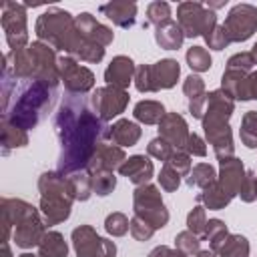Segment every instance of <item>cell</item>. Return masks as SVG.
<instances>
[{
	"label": "cell",
	"instance_id": "18",
	"mask_svg": "<svg viewBox=\"0 0 257 257\" xmlns=\"http://www.w3.org/2000/svg\"><path fill=\"white\" fill-rule=\"evenodd\" d=\"M135 62L131 56L126 54H118L114 56L106 68H104V82L110 84V86H116V88H128V84L135 80Z\"/></svg>",
	"mask_w": 257,
	"mask_h": 257
},
{
	"label": "cell",
	"instance_id": "10",
	"mask_svg": "<svg viewBox=\"0 0 257 257\" xmlns=\"http://www.w3.org/2000/svg\"><path fill=\"white\" fill-rule=\"evenodd\" d=\"M223 28L231 42H245L257 32V6L235 4L223 22Z\"/></svg>",
	"mask_w": 257,
	"mask_h": 257
},
{
	"label": "cell",
	"instance_id": "20",
	"mask_svg": "<svg viewBox=\"0 0 257 257\" xmlns=\"http://www.w3.org/2000/svg\"><path fill=\"white\" fill-rule=\"evenodd\" d=\"M118 173L120 177L128 179L135 187H139V185H147L153 179L155 165L147 155H133V157H126V161L118 167Z\"/></svg>",
	"mask_w": 257,
	"mask_h": 257
},
{
	"label": "cell",
	"instance_id": "4",
	"mask_svg": "<svg viewBox=\"0 0 257 257\" xmlns=\"http://www.w3.org/2000/svg\"><path fill=\"white\" fill-rule=\"evenodd\" d=\"M34 34L40 42L64 52L74 34V16L58 6H50L36 18Z\"/></svg>",
	"mask_w": 257,
	"mask_h": 257
},
{
	"label": "cell",
	"instance_id": "40",
	"mask_svg": "<svg viewBox=\"0 0 257 257\" xmlns=\"http://www.w3.org/2000/svg\"><path fill=\"white\" fill-rule=\"evenodd\" d=\"M175 151L177 149L171 143H167L163 137H155L147 145V155L153 157V159H157V161H163V163H169V159L173 157Z\"/></svg>",
	"mask_w": 257,
	"mask_h": 257
},
{
	"label": "cell",
	"instance_id": "44",
	"mask_svg": "<svg viewBox=\"0 0 257 257\" xmlns=\"http://www.w3.org/2000/svg\"><path fill=\"white\" fill-rule=\"evenodd\" d=\"M243 203H253L257 201V173L255 171H247L245 173V179L241 183V189H239V195H237Z\"/></svg>",
	"mask_w": 257,
	"mask_h": 257
},
{
	"label": "cell",
	"instance_id": "50",
	"mask_svg": "<svg viewBox=\"0 0 257 257\" xmlns=\"http://www.w3.org/2000/svg\"><path fill=\"white\" fill-rule=\"evenodd\" d=\"M253 66H255V60H253L251 52H235V54L229 56V60H227V68H229V70L251 72Z\"/></svg>",
	"mask_w": 257,
	"mask_h": 257
},
{
	"label": "cell",
	"instance_id": "8",
	"mask_svg": "<svg viewBox=\"0 0 257 257\" xmlns=\"http://www.w3.org/2000/svg\"><path fill=\"white\" fill-rule=\"evenodd\" d=\"M70 241L76 257H114L116 245L114 241L100 237L90 225H78L70 233Z\"/></svg>",
	"mask_w": 257,
	"mask_h": 257
},
{
	"label": "cell",
	"instance_id": "41",
	"mask_svg": "<svg viewBox=\"0 0 257 257\" xmlns=\"http://www.w3.org/2000/svg\"><path fill=\"white\" fill-rule=\"evenodd\" d=\"M207 209L203 205H195L189 213H187V229L191 233H195L197 237L203 239V233H205V227H207Z\"/></svg>",
	"mask_w": 257,
	"mask_h": 257
},
{
	"label": "cell",
	"instance_id": "15",
	"mask_svg": "<svg viewBox=\"0 0 257 257\" xmlns=\"http://www.w3.org/2000/svg\"><path fill=\"white\" fill-rule=\"evenodd\" d=\"M74 26L82 34L84 40H88L92 44H98L102 48H106L114 40L112 28H108L102 22H98L90 12H80L78 16H74Z\"/></svg>",
	"mask_w": 257,
	"mask_h": 257
},
{
	"label": "cell",
	"instance_id": "25",
	"mask_svg": "<svg viewBox=\"0 0 257 257\" xmlns=\"http://www.w3.org/2000/svg\"><path fill=\"white\" fill-rule=\"evenodd\" d=\"M155 42L163 50H179L185 42V34L177 20H169L155 28Z\"/></svg>",
	"mask_w": 257,
	"mask_h": 257
},
{
	"label": "cell",
	"instance_id": "52",
	"mask_svg": "<svg viewBox=\"0 0 257 257\" xmlns=\"http://www.w3.org/2000/svg\"><path fill=\"white\" fill-rule=\"evenodd\" d=\"M169 253H171V247L169 245H157L147 257H169Z\"/></svg>",
	"mask_w": 257,
	"mask_h": 257
},
{
	"label": "cell",
	"instance_id": "14",
	"mask_svg": "<svg viewBox=\"0 0 257 257\" xmlns=\"http://www.w3.org/2000/svg\"><path fill=\"white\" fill-rule=\"evenodd\" d=\"M46 233V223L40 215V209L34 211L32 215H28L26 219H22L14 231H12V239L16 243V247L20 249H32V247H38L40 239L44 237Z\"/></svg>",
	"mask_w": 257,
	"mask_h": 257
},
{
	"label": "cell",
	"instance_id": "7",
	"mask_svg": "<svg viewBox=\"0 0 257 257\" xmlns=\"http://www.w3.org/2000/svg\"><path fill=\"white\" fill-rule=\"evenodd\" d=\"M0 24L6 36L10 50H20L30 44L28 40V18H26V4L20 2H2V16Z\"/></svg>",
	"mask_w": 257,
	"mask_h": 257
},
{
	"label": "cell",
	"instance_id": "49",
	"mask_svg": "<svg viewBox=\"0 0 257 257\" xmlns=\"http://www.w3.org/2000/svg\"><path fill=\"white\" fill-rule=\"evenodd\" d=\"M169 165L181 175V177H187L189 173H191V169H193V161H191V155L189 153H185L183 149H177L175 153H173V157L169 159Z\"/></svg>",
	"mask_w": 257,
	"mask_h": 257
},
{
	"label": "cell",
	"instance_id": "54",
	"mask_svg": "<svg viewBox=\"0 0 257 257\" xmlns=\"http://www.w3.org/2000/svg\"><path fill=\"white\" fill-rule=\"evenodd\" d=\"M2 257H14L10 251V243H2Z\"/></svg>",
	"mask_w": 257,
	"mask_h": 257
},
{
	"label": "cell",
	"instance_id": "22",
	"mask_svg": "<svg viewBox=\"0 0 257 257\" xmlns=\"http://www.w3.org/2000/svg\"><path fill=\"white\" fill-rule=\"evenodd\" d=\"M100 14L106 16L114 26L118 28H133L137 22V10L139 6L135 2H122V0H114V2H106L100 4Z\"/></svg>",
	"mask_w": 257,
	"mask_h": 257
},
{
	"label": "cell",
	"instance_id": "1",
	"mask_svg": "<svg viewBox=\"0 0 257 257\" xmlns=\"http://www.w3.org/2000/svg\"><path fill=\"white\" fill-rule=\"evenodd\" d=\"M54 133L60 143L56 171L64 177L86 171L100 143H108V126L80 94H66L54 114Z\"/></svg>",
	"mask_w": 257,
	"mask_h": 257
},
{
	"label": "cell",
	"instance_id": "26",
	"mask_svg": "<svg viewBox=\"0 0 257 257\" xmlns=\"http://www.w3.org/2000/svg\"><path fill=\"white\" fill-rule=\"evenodd\" d=\"M233 112H235V100H233L229 94H225L221 88L207 92L205 114H209V116H219V118L229 120Z\"/></svg>",
	"mask_w": 257,
	"mask_h": 257
},
{
	"label": "cell",
	"instance_id": "19",
	"mask_svg": "<svg viewBox=\"0 0 257 257\" xmlns=\"http://www.w3.org/2000/svg\"><path fill=\"white\" fill-rule=\"evenodd\" d=\"M126 161V155H124V149L112 145V143H100L94 157L90 159L86 171L88 173H94V171H118V167Z\"/></svg>",
	"mask_w": 257,
	"mask_h": 257
},
{
	"label": "cell",
	"instance_id": "39",
	"mask_svg": "<svg viewBox=\"0 0 257 257\" xmlns=\"http://www.w3.org/2000/svg\"><path fill=\"white\" fill-rule=\"evenodd\" d=\"M128 229H131V219L124 213L112 211V213L106 215V219H104V231L110 237H122V235L128 233Z\"/></svg>",
	"mask_w": 257,
	"mask_h": 257
},
{
	"label": "cell",
	"instance_id": "33",
	"mask_svg": "<svg viewBox=\"0 0 257 257\" xmlns=\"http://www.w3.org/2000/svg\"><path fill=\"white\" fill-rule=\"evenodd\" d=\"M229 235V229L225 225L223 219H209L207 221V227H205V233H203V239L209 241V249L211 251H219V247L223 245V241L227 239Z\"/></svg>",
	"mask_w": 257,
	"mask_h": 257
},
{
	"label": "cell",
	"instance_id": "56",
	"mask_svg": "<svg viewBox=\"0 0 257 257\" xmlns=\"http://www.w3.org/2000/svg\"><path fill=\"white\" fill-rule=\"evenodd\" d=\"M249 52H251V56H253V60H255V64H257V42L253 44V48H251Z\"/></svg>",
	"mask_w": 257,
	"mask_h": 257
},
{
	"label": "cell",
	"instance_id": "6",
	"mask_svg": "<svg viewBox=\"0 0 257 257\" xmlns=\"http://www.w3.org/2000/svg\"><path fill=\"white\" fill-rule=\"evenodd\" d=\"M177 22L185 38L205 36L219 24L217 14L209 10L203 2H181L177 6Z\"/></svg>",
	"mask_w": 257,
	"mask_h": 257
},
{
	"label": "cell",
	"instance_id": "9",
	"mask_svg": "<svg viewBox=\"0 0 257 257\" xmlns=\"http://www.w3.org/2000/svg\"><path fill=\"white\" fill-rule=\"evenodd\" d=\"M131 96L124 88H116L110 84H104L100 88H94L90 94V108L104 120H112L116 116H120L128 104Z\"/></svg>",
	"mask_w": 257,
	"mask_h": 257
},
{
	"label": "cell",
	"instance_id": "43",
	"mask_svg": "<svg viewBox=\"0 0 257 257\" xmlns=\"http://www.w3.org/2000/svg\"><path fill=\"white\" fill-rule=\"evenodd\" d=\"M157 181H159V187L167 193H175L181 185V175L169 165V163H163L159 175H157Z\"/></svg>",
	"mask_w": 257,
	"mask_h": 257
},
{
	"label": "cell",
	"instance_id": "42",
	"mask_svg": "<svg viewBox=\"0 0 257 257\" xmlns=\"http://www.w3.org/2000/svg\"><path fill=\"white\" fill-rule=\"evenodd\" d=\"M175 249L183 251L185 255H197L201 251V237L191 233L189 229L175 235Z\"/></svg>",
	"mask_w": 257,
	"mask_h": 257
},
{
	"label": "cell",
	"instance_id": "11",
	"mask_svg": "<svg viewBox=\"0 0 257 257\" xmlns=\"http://www.w3.org/2000/svg\"><path fill=\"white\" fill-rule=\"evenodd\" d=\"M58 72H60V82L70 94H86L94 88L92 70L82 66L76 58L68 54L58 56Z\"/></svg>",
	"mask_w": 257,
	"mask_h": 257
},
{
	"label": "cell",
	"instance_id": "16",
	"mask_svg": "<svg viewBox=\"0 0 257 257\" xmlns=\"http://www.w3.org/2000/svg\"><path fill=\"white\" fill-rule=\"evenodd\" d=\"M245 173H247V169L243 167V161L241 159H237L235 155L233 157H225V159L219 161L217 183L231 197H237L239 195V189H241V183L245 179Z\"/></svg>",
	"mask_w": 257,
	"mask_h": 257
},
{
	"label": "cell",
	"instance_id": "35",
	"mask_svg": "<svg viewBox=\"0 0 257 257\" xmlns=\"http://www.w3.org/2000/svg\"><path fill=\"white\" fill-rule=\"evenodd\" d=\"M171 16H173L171 14V4L169 2H163V0H155V2H151L147 6V20L143 22V28H147L151 24L157 28V26L173 20Z\"/></svg>",
	"mask_w": 257,
	"mask_h": 257
},
{
	"label": "cell",
	"instance_id": "55",
	"mask_svg": "<svg viewBox=\"0 0 257 257\" xmlns=\"http://www.w3.org/2000/svg\"><path fill=\"white\" fill-rule=\"evenodd\" d=\"M169 257H189V255H185V253H183V251H179V249H171Z\"/></svg>",
	"mask_w": 257,
	"mask_h": 257
},
{
	"label": "cell",
	"instance_id": "46",
	"mask_svg": "<svg viewBox=\"0 0 257 257\" xmlns=\"http://www.w3.org/2000/svg\"><path fill=\"white\" fill-rule=\"evenodd\" d=\"M203 38H205V42H207V46H209L211 50H225V48L231 44V40H229L225 28H223V24H217V26H215L209 34H205Z\"/></svg>",
	"mask_w": 257,
	"mask_h": 257
},
{
	"label": "cell",
	"instance_id": "28",
	"mask_svg": "<svg viewBox=\"0 0 257 257\" xmlns=\"http://www.w3.org/2000/svg\"><path fill=\"white\" fill-rule=\"evenodd\" d=\"M28 145V133L8 120L2 118V137H0V147H2V155H10V151L14 149H22Z\"/></svg>",
	"mask_w": 257,
	"mask_h": 257
},
{
	"label": "cell",
	"instance_id": "53",
	"mask_svg": "<svg viewBox=\"0 0 257 257\" xmlns=\"http://www.w3.org/2000/svg\"><path fill=\"white\" fill-rule=\"evenodd\" d=\"M195 257H219V255H217L215 251H211V249H201Z\"/></svg>",
	"mask_w": 257,
	"mask_h": 257
},
{
	"label": "cell",
	"instance_id": "30",
	"mask_svg": "<svg viewBox=\"0 0 257 257\" xmlns=\"http://www.w3.org/2000/svg\"><path fill=\"white\" fill-rule=\"evenodd\" d=\"M165 114H167V110H165L163 102L151 100V98L139 100V102L135 104V108H133V116H135L141 124H159Z\"/></svg>",
	"mask_w": 257,
	"mask_h": 257
},
{
	"label": "cell",
	"instance_id": "45",
	"mask_svg": "<svg viewBox=\"0 0 257 257\" xmlns=\"http://www.w3.org/2000/svg\"><path fill=\"white\" fill-rule=\"evenodd\" d=\"M235 100H257V70H251L243 78L235 94Z\"/></svg>",
	"mask_w": 257,
	"mask_h": 257
},
{
	"label": "cell",
	"instance_id": "51",
	"mask_svg": "<svg viewBox=\"0 0 257 257\" xmlns=\"http://www.w3.org/2000/svg\"><path fill=\"white\" fill-rule=\"evenodd\" d=\"M183 151H185V153H189L191 157H205V155H207V141H205L201 135L191 133Z\"/></svg>",
	"mask_w": 257,
	"mask_h": 257
},
{
	"label": "cell",
	"instance_id": "37",
	"mask_svg": "<svg viewBox=\"0 0 257 257\" xmlns=\"http://www.w3.org/2000/svg\"><path fill=\"white\" fill-rule=\"evenodd\" d=\"M68 183L72 187V193H74V199L76 201H88L94 195L92 193V181H90L88 171H78V173L68 175Z\"/></svg>",
	"mask_w": 257,
	"mask_h": 257
},
{
	"label": "cell",
	"instance_id": "57",
	"mask_svg": "<svg viewBox=\"0 0 257 257\" xmlns=\"http://www.w3.org/2000/svg\"><path fill=\"white\" fill-rule=\"evenodd\" d=\"M18 257H38V255H34V253H28V251H24V253H20Z\"/></svg>",
	"mask_w": 257,
	"mask_h": 257
},
{
	"label": "cell",
	"instance_id": "17",
	"mask_svg": "<svg viewBox=\"0 0 257 257\" xmlns=\"http://www.w3.org/2000/svg\"><path fill=\"white\" fill-rule=\"evenodd\" d=\"M157 126H159V137H163L175 149H185L191 131H189V124H187V120H185L183 114H179V112H167Z\"/></svg>",
	"mask_w": 257,
	"mask_h": 257
},
{
	"label": "cell",
	"instance_id": "32",
	"mask_svg": "<svg viewBox=\"0 0 257 257\" xmlns=\"http://www.w3.org/2000/svg\"><path fill=\"white\" fill-rule=\"evenodd\" d=\"M249 241L245 235L241 233H229L227 239L223 241V245L219 247L217 255L219 257H249Z\"/></svg>",
	"mask_w": 257,
	"mask_h": 257
},
{
	"label": "cell",
	"instance_id": "23",
	"mask_svg": "<svg viewBox=\"0 0 257 257\" xmlns=\"http://www.w3.org/2000/svg\"><path fill=\"white\" fill-rule=\"evenodd\" d=\"M183 92L189 100V112L193 118H203L207 104V88L205 80L199 74H189L183 82Z\"/></svg>",
	"mask_w": 257,
	"mask_h": 257
},
{
	"label": "cell",
	"instance_id": "29",
	"mask_svg": "<svg viewBox=\"0 0 257 257\" xmlns=\"http://www.w3.org/2000/svg\"><path fill=\"white\" fill-rule=\"evenodd\" d=\"M36 255L38 257H66L68 255V243L64 241V235L48 229L38 243Z\"/></svg>",
	"mask_w": 257,
	"mask_h": 257
},
{
	"label": "cell",
	"instance_id": "38",
	"mask_svg": "<svg viewBox=\"0 0 257 257\" xmlns=\"http://www.w3.org/2000/svg\"><path fill=\"white\" fill-rule=\"evenodd\" d=\"M90 175V181H92V193L98 195V197H106L114 191L116 187V177L112 171H94V173H88Z\"/></svg>",
	"mask_w": 257,
	"mask_h": 257
},
{
	"label": "cell",
	"instance_id": "3",
	"mask_svg": "<svg viewBox=\"0 0 257 257\" xmlns=\"http://www.w3.org/2000/svg\"><path fill=\"white\" fill-rule=\"evenodd\" d=\"M38 193H40V215L46 227L64 223L70 217L74 193L68 183V177L60 175L58 171H44L38 177Z\"/></svg>",
	"mask_w": 257,
	"mask_h": 257
},
{
	"label": "cell",
	"instance_id": "36",
	"mask_svg": "<svg viewBox=\"0 0 257 257\" xmlns=\"http://www.w3.org/2000/svg\"><path fill=\"white\" fill-rule=\"evenodd\" d=\"M185 60L193 72H207L213 66V58L205 46H191L185 54Z\"/></svg>",
	"mask_w": 257,
	"mask_h": 257
},
{
	"label": "cell",
	"instance_id": "12",
	"mask_svg": "<svg viewBox=\"0 0 257 257\" xmlns=\"http://www.w3.org/2000/svg\"><path fill=\"white\" fill-rule=\"evenodd\" d=\"M201 124H203L205 141L213 147V153H215V157H217L219 161L225 159V157H233V155H235L233 131H231V126H229V120L219 118V116L203 114Z\"/></svg>",
	"mask_w": 257,
	"mask_h": 257
},
{
	"label": "cell",
	"instance_id": "5",
	"mask_svg": "<svg viewBox=\"0 0 257 257\" xmlns=\"http://www.w3.org/2000/svg\"><path fill=\"white\" fill-rule=\"evenodd\" d=\"M133 211L137 217L147 221L153 229H163L169 223V209L163 203L161 189L157 185H139L133 191Z\"/></svg>",
	"mask_w": 257,
	"mask_h": 257
},
{
	"label": "cell",
	"instance_id": "31",
	"mask_svg": "<svg viewBox=\"0 0 257 257\" xmlns=\"http://www.w3.org/2000/svg\"><path fill=\"white\" fill-rule=\"evenodd\" d=\"M215 181H217V171H215V167L209 165V163H197V165H193L191 173L185 177V183H187L191 189H193V187L205 189V187H209V185L215 183Z\"/></svg>",
	"mask_w": 257,
	"mask_h": 257
},
{
	"label": "cell",
	"instance_id": "21",
	"mask_svg": "<svg viewBox=\"0 0 257 257\" xmlns=\"http://www.w3.org/2000/svg\"><path fill=\"white\" fill-rule=\"evenodd\" d=\"M181 76V64L175 58H161L151 64V78H153V90H169L177 84Z\"/></svg>",
	"mask_w": 257,
	"mask_h": 257
},
{
	"label": "cell",
	"instance_id": "13",
	"mask_svg": "<svg viewBox=\"0 0 257 257\" xmlns=\"http://www.w3.org/2000/svg\"><path fill=\"white\" fill-rule=\"evenodd\" d=\"M34 211H38L34 205H30L24 199H16V197H2L0 201V213H2V243L10 241V235L14 231V227L26 219L28 215H32Z\"/></svg>",
	"mask_w": 257,
	"mask_h": 257
},
{
	"label": "cell",
	"instance_id": "34",
	"mask_svg": "<svg viewBox=\"0 0 257 257\" xmlns=\"http://www.w3.org/2000/svg\"><path fill=\"white\" fill-rule=\"evenodd\" d=\"M239 139L247 149H257V110H247L241 116Z\"/></svg>",
	"mask_w": 257,
	"mask_h": 257
},
{
	"label": "cell",
	"instance_id": "27",
	"mask_svg": "<svg viewBox=\"0 0 257 257\" xmlns=\"http://www.w3.org/2000/svg\"><path fill=\"white\" fill-rule=\"evenodd\" d=\"M197 201L205 209H209V211H221V209H225L233 201V197L215 181L209 187L201 189V193H197Z\"/></svg>",
	"mask_w": 257,
	"mask_h": 257
},
{
	"label": "cell",
	"instance_id": "24",
	"mask_svg": "<svg viewBox=\"0 0 257 257\" xmlns=\"http://www.w3.org/2000/svg\"><path fill=\"white\" fill-rule=\"evenodd\" d=\"M143 137V128L128 118H118L108 126V143L124 149V147H135L139 139Z\"/></svg>",
	"mask_w": 257,
	"mask_h": 257
},
{
	"label": "cell",
	"instance_id": "2",
	"mask_svg": "<svg viewBox=\"0 0 257 257\" xmlns=\"http://www.w3.org/2000/svg\"><path fill=\"white\" fill-rule=\"evenodd\" d=\"M56 96H58V86L42 80H28L18 90L14 102L10 104L8 112L2 114V118L24 131H30L52 108Z\"/></svg>",
	"mask_w": 257,
	"mask_h": 257
},
{
	"label": "cell",
	"instance_id": "48",
	"mask_svg": "<svg viewBox=\"0 0 257 257\" xmlns=\"http://www.w3.org/2000/svg\"><path fill=\"white\" fill-rule=\"evenodd\" d=\"M135 88L139 92H155L153 78H151V64H139L135 70Z\"/></svg>",
	"mask_w": 257,
	"mask_h": 257
},
{
	"label": "cell",
	"instance_id": "47",
	"mask_svg": "<svg viewBox=\"0 0 257 257\" xmlns=\"http://www.w3.org/2000/svg\"><path fill=\"white\" fill-rule=\"evenodd\" d=\"M155 231H157V229H153V227H151L147 221H143L141 217L133 215L128 233L133 235V239H135V241H149V239L155 235Z\"/></svg>",
	"mask_w": 257,
	"mask_h": 257
}]
</instances>
